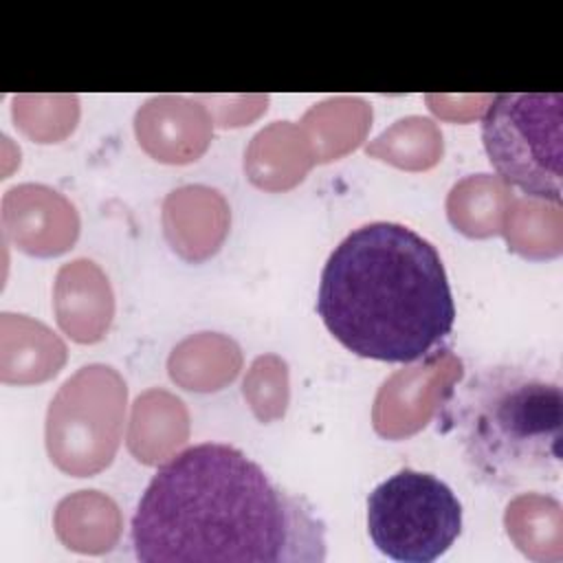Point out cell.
<instances>
[{"mask_svg":"<svg viewBox=\"0 0 563 563\" xmlns=\"http://www.w3.org/2000/svg\"><path fill=\"white\" fill-rule=\"evenodd\" d=\"M317 312L345 350L385 363L427 358L455 323L438 249L398 222L363 224L334 246L321 271Z\"/></svg>","mask_w":563,"mask_h":563,"instance_id":"7a4b0ae2","label":"cell"},{"mask_svg":"<svg viewBox=\"0 0 563 563\" xmlns=\"http://www.w3.org/2000/svg\"><path fill=\"white\" fill-rule=\"evenodd\" d=\"M482 145L504 183L530 198L561 205L563 95L493 97L482 114Z\"/></svg>","mask_w":563,"mask_h":563,"instance_id":"277c9868","label":"cell"},{"mask_svg":"<svg viewBox=\"0 0 563 563\" xmlns=\"http://www.w3.org/2000/svg\"><path fill=\"white\" fill-rule=\"evenodd\" d=\"M462 532V504L431 473L400 468L367 497V534L376 550L402 563L440 559Z\"/></svg>","mask_w":563,"mask_h":563,"instance_id":"5b68a950","label":"cell"},{"mask_svg":"<svg viewBox=\"0 0 563 563\" xmlns=\"http://www.w3.org/2000/svg\"><path fill=\"white\" fill-rule=\"evenodd\" d=\"M143 563H321L325 523L231 444L200 442L156 468L130 521Z\"/></svg>","mask_w":563,"mask_h":563,"instance_id":"6da1fadb","label":"cell"},{"mask_svg":"<svg viewBox=\"0 0 563 563\" xmlns=\"http://www.w3.org/2000/svg\"><path fill=\"white\" fill-rule=\"evenodd\" d=\"M473 475L488 488L554 486L563 473V385L545 367L495 363L466 372L440 405Z\"/></svg>","mask_w":563,"mask_h":563,"instance_id":"3957f363","label":"cell"}]
</instances>
